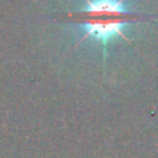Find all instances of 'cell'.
I'll list each match as a JSON object with an SVG mask.
<instances>
[{
  "label": "cell",
  "mask_w": 158,
  "mask_h": 158,
  "mask_svg": "<svg viewBox=\"0 0 158 158\" xmlns=\"http://www.w3.org/2000/svg\"><path fill=\"white\" fill-rule=\"evenodd\" d=\"M123 1L84 0L85 6L79 11V15L83 16L85 33L78 44L90 37L104 46V56L106 58V47L112 38L121 37L125 41H130L123 33V27L132 21H139L142 16L128 11L123 6Z\"/></svg>",
  "instance_id": "6da1fadb"
}]
</instances>
